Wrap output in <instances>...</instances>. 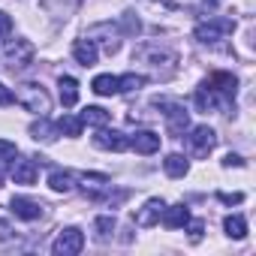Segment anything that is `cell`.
I'll use <instances>...</instances> for the list:
<instances>
[{"label": "cell", "mask_w": 256, "mask_h": 256, "mask_svg": "<svg viewBox=\"0 0 256 256\" xmlns=\"http://www.w3.org/2000/svg\"><path fill=\"white\" fill-rule=\"evenodd\" d=\"M208 90H211V96H214V106H232V100H235V90H238V78L232 76V72H214L211 78H205L202 82Z\"/></svg>", "instance_id": "obj_1"}, {"label": "cell", "mask_w": 256, "mask_h": 256, "mask_svg": "<svg viewBox=\"0 0 256 256\" xmlns=\"http://www.w3.org/2000/svg\"><path fill=\"white\" fill-rule=\"evenodd\" d=\"M16 100H18L28 112H36V114H46V112L52 108V100H48L46 88H40V84H22V88L16 90Z\"/></svg>", "instance_id": "obj_2"}, {"label": "cell", "mask_w": 256, "mask_h": 256, "mask_svg": "<svg viewBox=\"0 0 256 256\" xmlns=\"http://www.w3.org/2000/svg\"><path fill=\"white\" fill-rule=\"evenodd\" d=\"M82 247H84L82 229H78V226H66V229H60V235L54 238L52 253H54V256H76V253H82Z\"/></svg>", "instance_id": "obj_3"}, {"label": "cell", "mask_w": 256, "mask_h": 256, "mask_svg": "<svg viewBox=\"0 0 256 256\" xmlns=\"http://www.w3.org/2000/svg\"><path fill=\"white\" fill-rule=\"evenodd\" d=\"M187 145H190V154L193 157H208L211 151H214V145H217V133L211 130V126H193L190 130V136H187Z\"/></svg>", "instance_id": "obj_4"}, {"label": "cell", "mask_w": 256, "mask_h": 256, "mask_svg": "<svg viewBox=\"0 0 256 256\" xmlns=\"http://www.w3.org/2000/svg\"><path fill=\"white\" fill-rule=\"evenodd\" d=\"M4 52H6V60L12 70H22L34 60V42L30 40H10Z\"/></svg>", "instance_id": "obj_5"}, {"label": "cell", "mask_w": 256, "mask_h": 256, "mask_svg": "<svg viewBox=\"0 0 256 256\" xmlns=\"http://www.w3.org/2000/svg\"><path fill=\"white\" fill-rule=\"evenodd\" d=\"M163 118H166V126H169V133L172 136H184V130L190 126V114H187V108L184 106H178V102H163Z\"/></svg>", "instance_id": "obj_6"}, {"label": "cell", "mask_w": 256, "mask_h": 256, "mask_svg": "<svg viewBox=\"0 0 256 256\" xmlns=\"http://www.w3.org/2000/svg\"><path fill=\"white\" fill-rule=\"evenodd\" d=\"M232 22L229 18H211L208 24H199L196 28V40L199 42H217V40H223L226 34H232Z\"/></svg>", "instance_id": "obj_7"}, {"label": "cell", "mask_w": 256, "mask_h": 256, "mask_svg": "<svg viewBox=\"0 0 256 256\" xmlns=\"http://www.w3.org/2000/svg\"><path fill=\"white\" fill-rule=\"evenodd\" d=\"M94 145L102 148V151H126L130 148V139H126L124 133H118V130H100L94 136Z\"/></svg>", "instance_id": "obj_8"}, {"label": "cell", "mask_w": 256, "mask_h": 256, "mask_svg": "<svg viewBox=\"0 0 256 256\" xmlns=\"http://www.w3.org/2000/svg\"><path fill=\"white\" fill-rule=\"evenodd\" d=\"M130 148H133L136 154H154V151H160V133H154V130H139V133L130 139Z\"/></svg>", "instance_id": "obj_9"}, {"label": "cell", "mask_w": 256, "mask_h": 256, "mask_svg": "<svg viewBox=\"0 0 256 256\" xmlns=\"http://www.w3.org/2000/svg\"><path fill=\"white\" fill-rule=\"evenodd\" d=\"M10 211H12L16 217H22V220H36V217L42 214V205L34 202V199H24V196H12Z\"/></svg>", "instance_id": "obj_10"}, {"label": "cell", "mask_w": 256, "mask_h": 256, "mask_svg": "<svg viewBox=\"0 0 256 256\" xmlns=\"http://www.w3.org/2000/svg\"><path fill=\"white\" fill-rule=\"evenodd\" d=\"M36 175H40V169H36L34 160H12V181H16V184L30 187V184L36 181Z\"/></svg>", "instance_id": "obj_11"}, {"label": "cell", "mask_w": 256, "mask_h": 256, "mask_svg": "<svg viewBox=\"0 0 256 256\" xmlns=\"http://www.w3.org/2000/svg\"><path fill=\"white\" fill-rule=\"evenodd\" d=\"M72 58H76L82 66H94L96 58H100V52H96L94 40H76V46H72Z\"/></svg>", "instance_id": "obj_12"}, {"label": "cell", "mask_w": 256, "mask_h": 256, "mask_svg": "<svg viewBox=\"0 0 256 256\" xmlns=\"http://www.w3.org/2000/svg\"><path fill=\"white\" fill-rule=\"evenodd\" d=\"M163 208H166V202H163V199H148V202H145V208L136 214V223H139V226H154V223L160 220Z\"/></svg>", "instance_id": "obj_13"}, {"label": "cell", "mask_w": 256, "mask_h": 256, "mask_svg": "<svg viewBox=\"0 0 256 256\" xmlns=\"http://www.w3.org/2000/svg\"><path fill=\"white\" fill-rule=\"evenodd\" d=\"M160 217H163V223H166L169 229H181V226L190 220V208H187L184 202H181V205H169V208H163Z\"/></svg>", "instance_id": "obj_14"}, {"label": "cell", "mask_w": 256, "mask_h": 256, "mask_svg": "<svg viewBox=\"0 0 256 256\" xmlns=\"http://www.w3.org/2000/svg\"><path fill=\"white\" fill-rule=\"evenodd\" d=\"M60 102L66 108H72L78 102V82L72 76H60Z\"/></svg>", "instance_id": "obj_15"}, {"label": "cell", "mask_w": 256, "mask_h": 256, "mask_svg": "<svg viewBox=\"0 0 256 256\" xmlns=\"http://www.w3.org/2000/svg\"><path fill=\"white\" fill-rule=\"evenodd\" d=\"M163 169H166V175H169V178H184V175H187V169H190V163H187V157H184V154H169V157L163 160Z\"/></svg>", "instance_id": "obj_16"}, {"label": "cell", "mask_w": 256, "mask_h": 256, "mask_svg": "<svg viewBox=\"0 0 256 256\" xmlns=\"http://www.w3.org/2000/svg\"><path fill=\"white\" fill-rule=\"evenodd\" d=\"M90 90L96 96H112V94H120L118 90V76H96L90 82Z\"/></svg>", "instance_id": "obj_17"}, {"label": "cell", "mask_w": 256, "mask_h": 256, "mask_svg": "<svg viewBox=\"0 0 256 256\" xmlns=\"http://www.w3.org/2000/svg\"><path fill=\"white\" fill-rule=\"evenodd\" d=\"M78 118H82V124H90V126H106V124L112 120V114H108L102 106H88Z\"/></svg>", "instance_id": "obj_18"}, {"label": "cell", "mask_w": 256, "mask_h": 256, "mask_svg": "<svg viewBox=\"0 0 256 256\" xmlns=\"http://www.w3.org/2000/svg\"><path fill=\"white\" fill-rule=\"evenodd\" d=\"M30 136H34L36 142H54V136H58V126H52V124L46 120V114H40V120L30 126Z\"/></svg>", "instance_id": "obj_19"}, {"label": "cell", "mask_w": 256, "mask_h": 256, "mask_svg": "<svg viewBox=\"0 0 256 256\" xmlns=\"http://www.w3.org/2000/svg\"><path fill=\"white\" fill-rule=\"evenodd\" d=\"M223 229H226L229 238H244V235H247V220H244L241 214H229V217L223 220Z\"/></svg>", "instance_id": "obj_20"}, {"label": "cell", "mask_w": 256, "mask_h": 256, "mask_svg": "<svg viewBox=\"0 0 256 256\" xmlns=\"http://www.w3.org/2000/svg\"><path fill=\"white\" fill-rule=\"evenodd\" d=\"M82 118L78 114H64L60 120H58V133H64V136H82Z\"/></svg>", "instance_id": "obj_21"}, {"label": "cell", "mask_w": 256, "mask_h": 256, "mask_svg": "<svg viewBox=\"0 0 256 256\" xmlns=\"http://www.w3.org/2000/svg\"><path fill=\"white\" fill-rule=\"evenodd\" d=\"M48 187H52L54 193H70L76 184H72V175H70V172H52V175H48Z\"/></svg>", "instance_id": "obj_22"}, {"label": "cell", "mask_w": 256, "mask_h": 256, "mask_svg": "<svg viewBox=\"0 0 256 256\" xmlns=\"http://www.w3.org/2000/svg\"><path fill=\"white\" fill-rule=\"evenodd\" d=\"M112 232H114V217L106 214V217H96V220H94V235H96V241H106Z\"/></svg>", "instance_id": "obj_23"}, {"label": "cell", "mask_w": 256, "mask_h": 256, "mask_svg": "<svg viewBox=\"0 0 256 256\" xmlns=\"http://www.w3.org/2000/svg\"><path fill=\"white\" fill-rule=\"evenodd\" d=\"M142 84H145V76H133V72L118 78V90H139Z\"/></svg>", "instance_id": "obj_24"}, {"label": "cell", "mask_w": 256, "mask_h": 256, "mask_svg": "<svg viewBox=\"0 0 256 256\" xmlns=\"http://www.w3.org/2000/svg\"><path fill=\"white\" fill-rule=\"evenodd\" d=\"M217 199L226 205H238V202H244V193H217Z\"/></svg>", "instance_id": "obj_25"}, {"label": "cell", "mask_w": 256, "mask_h": 256, "mask_svg": "<svg viewBox=\"0 0 256 256\" xmlns=\"http://www.w3.org/2000/svg\"><path fill=\"white\" fill-rule=\"evenodd\" d=\"M10 102H16V94H12L4 82H0V106H10Z\"/></svg>", "instance_id": "obj_26"}, {"label": "cell", "mask_w": 256, "mask_h": 256, "mask_svg": "<svg viewBox=\"0 0 256 256\" xmlns=\"http://www.w3.org/2000/svg\"><path fill=\"white\" fill-rule=\"evenodd\" d=\"M187 223H190V220H187ZM202 229H205V223H202V220H193V223H190V238L199 241V238H202Z\"/></svg>", "instance_id": "obj_27"}, {"label": "cell", "mask_w": 256, "mask_h": 256, "mask_svg": "<svg viewBox=\"0 0 256 256\" xmlns=\"http://www.w3.org/2000/svg\"><path fill=\"white\" fill-rule=\"evenodd\" d=\"M10 30H12V18L6 12H0V36H6Z\"/></svg>", "instance_id": "obj_28"}, {"label": "cell", "mask_w": 256, "mask_h": 256, "mask_svg": "<svg viewBox=\"0 0 256 256\" xmlns=\"http://www.w3.org/2000/svg\"><path fill=\"white\" fill-rule=\"evenodd\" d=\"M223 166H244V160H241L238 154H226V160H223Z\"/></svg>", "instance_id": "obj_29"}]
</instances>
